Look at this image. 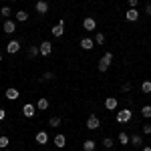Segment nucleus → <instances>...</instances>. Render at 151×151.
Instances as JSON below:
<instances>
[{"label": "nucleus", "mask_w": 151, "mask_h": 151, "mask_svg": "<svg viewBox=\"0 0 151 151\" xmlns=\"http://www.w3.org/2000/svg\"><path fill=\"white\" fill-rule=\"evenodd\" d=\"M95 42H105V35L103 32H97V35H95Z\"/></svg>", "instance_id": "7c9ffc66"}, {"label": "nucleus", "mask_w": 151, "mask_h": 151, "mask_svg": "<svg viewBox=\"0 0 151 151\" xmlns=\"http://www.w3.org/2000/svg\"><path fill=\"white\" fill-rule=\"evenodd\" d=\"M81 48L83 50H91V48L95 47V38H81Z\"/></svg>", "instance_id": "9d476101"}, {"label": "nucleus", "mask_w": 151, "mask_h": 151, "mask_svg": "<svg viewBox=\"0 0 151 151\" xmlns=\"http://www.w3.org/2000/svg\"><path fill=\"white\" fill-rule=\"evenodd\" d=\"M36 109H38V111H47V109H48V101H47V99H38Z\"/></svg>", "instance_id": "aec40b11"}, {"label": "nucleus", "mask_w": 151, "mask_h": 151, "mask_svg": "<svg viewBox=\"0 0 151 151\" xmlns=\"http://www.w3.org/2000/svg\"><path fill=\"white\" fill-rule=\"evenodd\" d=\"M99 70H101V73H107V70H109V65L103 63V60H99Z\"/></svg>", "instance_id": "c85d7f7f"}, {"label": "nucleus", "mask_w": 151, "mask_h": 151, "mask_svg": "<svg viewBox=\"0 0 151 151\" xmlns=\"http://www.w3.org/2000/svg\"><path fill=\"white\" fill-rule=\"evenodd\" d=\"M99 125H101L99 117H97V115H89V119H87V129L95 131V129H99Z\"/></svg>", "instance_id": "7ed1b4c3"}, {"label": "nucleus", "mask_w": 151, "mask_h": 151, "mask_svg": "<svg viewBox=\"0 0 151 151\" xmlns=\"http://www.w3.org/2000/svg\"><path fill=\"white\" fill-rule=\"evenodd\" d=\"M38 48H40V55H42V57H48V55L52 52V45H50L48 40H42Z\"/></svg>", "instance_id": "423d86ee"}, {"label": "nucleus", "mask_w": 151, "mask_h": 151, "mask_svg": "<svg viewBox=\"0 0 151 151\" xmlns=\"http://www.w3.org/2000/svg\"><path fill=\"white\" fill-rule=\"evenodd\" d=\"M12 2H14V0H12Z\"/></svg>", "instance_id": "a19ab883"}, {"label": "nucleus", "mask_w": 151, "mask_h": 151, "mask_svg": "<svg viewBox=\"0 0 151 151\" xmlns=\"http://www.w3.org/2000/svg\"><path fill=\"white\" fill-rule=\"evenodd\" d=\"M35 113H36V107H35V105L26 103V105L22 107V115H24V117H28V119H30V117H35Z\"/></svg>", "instance_id": "6e6552de"}, {"label": "nucleus", "mask_w": 151, "mask_h": 151, "mask_svg": "<svg viewBox=\"0 0 151 151\" xmlns=\"http://www.w3.org/2000/svg\"><path fill=\"white\" fill-rule=\"evenodd\" d=\"M50 32H52V36H57V38H58V36H63V32H65V20L60 18L57 26H52V28H50Z\"/></svg>", "instance_id": "39448f33"}, {"label": "nucleus", "mask_w": 151, "mask_h": 151, "mask_svg": "<svg viewBox=\"0 0 151 151\" xmlns=\"http://www.w3.org/2000/svg\"><path fill=\"white\" fill-rule=\"evenodd\" d=\"M18 91L14 89V87H10V89H6V99H10V101H14V99H18Z\"/></svg>", "instance_id": "dca6fc26"}, {"label": "nucleus", "mask_w": 151, "mask_h": 151, "mask_svg": "<svg viewBox=\"0 0 151 151\" xmlns=\"http://www.w3.org/2000/svg\"><path fill=\"white\" fill-rule=\"evenodd\" d=\"M4 117H6V111H4V109H0V121H2Z\"/></svg>", "instance_id": "f704fd0d"}, {"label": "nucleus", "mask_w": 151, "mask_h": 151, "mask_svg": "<svg viewBox=\"0 0 151 151\" xmlns=\"http://www.w3.org/2000/svg\"><path fill=\"white\" fill-rule=\"evenodd\" d=\"M113 143H115V141L111 139V137H105V139H103V145L107 147V149H111V147H113Z\"/></svg>", "instance_id": "cd10ccee"}, {"label": "nucleus", "mask_w": 151, "mask_h": 151, "mask_svg": "<svg viewBox=\"0 0 151 151\" xmlns=\"http://www.w3.org/2000/svg\"><path fill=\"white\" fill-rule=\"evenodd\" d=\"M0 14H2V16H4V20H6V18H8V16L12 14L10 6H2V10H0Z\"/></svg>", "instance_id": "a878e982"}, {"label": "nucleus", "mask_w": 151, "mask_h": 151, "mask_svg": "<svg viewBox=\"0 0 151 151\" xmlns=\"http://www.w3.org/2000/svg\"><path fill=\"white\" fill-rule=\"evenodd\" d=\"M2 28H4V32H6V35H12V32L16 30V24L6 18V20H4V24H2Z\"/></svg>", "instance_id": "f8f14e48"}, {"label": "nucleus", "mask_w": 151, "mask_h": 151, "mask_svg": "<svg viewBox=\"0 0 151 151\" xmlns=\"http://www.w3.org/2000/svg\"><path fill=\"white\" fill-rule=\"evenodd\" d=\"M141 151H151V145H145V147H141Z\"/></svg>", "instance_id": "e433bc0d"}, {"label": "nucleus", "mask_w": 151, "mask_h": 151, "mask_svg": "<svg viewBox=\"0 0 151 151\" xmlns=\"http://www.w3.org/2000/svg\"><path fill=\"white\" fill-rule=\"evenodd\" d=\"M145 12H147V14L151 16V4H147V6H145Z\"/></svg>", "instance_id": "c9c22d12"}, {"label": "nucleus", "mask_w": 151, "mask_h": 151, "mask_svg": "<svg viewBox=\"0 0 151 151\" xmlns=\"http://www.w3.org/2000/svg\"><path fill=\"white\" fill-rule=\"evenodd\" d=\"M133 147H143V137L141 135H131V141H129Z\"/></svg>", "instance_id": "4468645a"}, {"label": "nucleus", "mask_w": 151, "mask_h": 151, "mask_svg": "<svg viewBox=\"0 0 151 151\" xmlns=\"http://www.w3.org/2000/svg\"><path fill=\"white\" fill-rule=\"evenodd\" d=\"M117 99L115 97H107V99H105V109H109V111H115L117 109Z\"/></svg>", "instance_id": "ddd939ff"}, {"label": "nucleus", "mask_w": 151, "mask_h": 151, "mask_svg": "<svg viewBox=\"0 0 151 151\" xmlns=\"http://www.w3.org/2000/svg\"><path fill=\"white\" fill-rule=\"evenodd\" d=\"M20 50V42L18 40H10V42H6V52L8 55H16Z\"/></svg>", "instance_id": "20e7f679"}, {"label": "nucleus", "mask_w": 151, "mask_h": 151, "mask_svg": "<svg viewBox=\"0 0 151 151\" xmlns=\"http://www.w3.org/2000/svg\"><path fill=\"white\" fill-rule=\"evenodd\" d=\"M38 52H40V48L36 47V45H32V47H28V57H30V58H32V57H36Z\"/></svg>", "instance_id": "5701e85b"}, {"label": "nucleus", "mask_w": 151, "mask_h": 151, "mask_svg": "<svg viewBox=\"0 0 151 151\" xmlns=\"http://www.w3.org/2000/svg\"><path fill=\"white\" fill-rule=\"evenodd\" d=\"M42 79H45V81H52V79H55V73H50V70H47V73L42 75Z\"/></svg>", "instance_id": "c756f323"}, {"label": "nucleus", "mask_w": 151, "mask_h": 151, "mask_svg": "<svg viewBox=\"0 0 151 151\" xmlns=\"http://www.w3.org/2000/svg\"><path fill=\"white\" fill-rule=\"evenodd\" d=\"M121 91H123V93H127V91H131V85H129V83H125V85L121 87Z\"/></svg>", "instance_id": "473e14b6"}, {"label": "nucleus", "mask_w": 151, "mask_h": 151, "mask_svg": "<svg viewBox=\"0 0 151 151\" xmlns=\"http://www.w3.org/2000/svg\"><path fill=\"white\" fill-rule=\"evenodd\" d=\"M0 63H2V55H0Z\"/></svg>", "instance_id": "4c0bfd02"}, {"label": "nucleus", "mask_w": 151, "mask_h": 151, "mask_svg": "<svg viewBox=\"0 0 151 151\" xmlns=\"http://www.w3.org/2000/svg\"><path fill=\"white\" fill-rule=\"evenodd\" d=\"M48 125L50 127H60V117H50L48 119Z\"/></svg>", "instance_id": "b1692460"}, {"label": "nucleus", "mask_w": 151, "mask_h": 151, "mask_svg": "<svg viewBox=\"0 0 151 151\" xmlns=\"http://www.w3.org/2000/svg\"><path fill=\"white\" fill-rule=\"evenodd\" d=\"M2 151H8V149H2Z\"/></svg>", "instance_id": "ea45409f"}, {"label": "nucleus", "mask_w": 151, "mask_h": 151, "mask_svg": "<svg viewBox=\"0 0 151 151\" xmlns=\"http://www.w3.org/2000/svg\"><path fill=\"white\" fill-rule=\"evenodd\" d=\"M65 143H67L65 135H55V145L57 147H65Z\"/></svg>", "instance_id": "6ab92c4d"}, {"label": "nucleus", "mask_w": 151, "mask_h": 151, "mask_svg": "<svg viewBox=\"0 0 151 151\" xmlns=\"http://www.w3.org/2000/svg\"><path fill=\"white\" fill-rule=\"evenodd\" d=\"M36 12H38V14H47L48 12V2L47 0H36Z\"/></svg>", "instance_id": "0eeeda50"}, {"label": "nucleus", "mask_w": 151, "mask_h": 151, "mask_svg": "<svg viewBox=\"0 0 151 151\" xmlns=\"http://www.w3.org/2000/svg\"><path fill=\"white\" fill-rule=\"evenodd\" d=\"M35 139H36L38 145H47V143H48V133H47V131H38Z\"/></svg>", "instance_id": "1a4fd4ad"}, {"label": "nucleus", "mask_w": 151, "mask_h": 151, "mask_svg": "<svg viewBox=\"0 0 151 151\" xmlns=\"http://www.w3.org/2000/svg\"><path fill=\"white\" fill-rule=\"evenodd\" d=\"M141 91H143L145 95H149L151 93V81H143L141 83Z\"/></svg>", "instance_id": "4be33fe9"}, {"label": "nucleus", "mask_w": 151, "mask_h": 151, "mask_svg": "<svg viewBox=\"0 0 151 151\" xmlns=\"http://www.w3.org/2000/svg\"><path fill=\"white\" fill-rule=\"evenodd\" d=\"M141 115L145 117V119H151V105H145V107H141Z\"/></svg>", "instance_id": "412c9836"}, {"label": "nucleus", "mask_w": 151, "mask_h": 151, "mask_svg": "<svg viewBox=\"0 0 151 151\" xmlns=\"http://www.w3.org/2000/svg\"><path fill=\"white\" fill-rule=\"evenodd\" d=\"M131 117H133L131 109H121V111L117 113V123H129Z\"/></svg>", "instance_id": "f257e3e1"}, {"label": "nucleus", "mask_w": 151, "mask_h": 151, "mask_svg": "<svg viewBox=\"0 0 151 151\" xmlns=\"http://www.w3.org/2000/svg\"><path fill=\"white\" fill-rule=\"evenodd\" d=\"M8 143H10V139L6 135H2L0 137V149H8Z\"/></svg>", "instance_id": "393cba45"}, {"label": "nucleus", "mask_w": 151, "mask_h": 151, "mask_svg": "<svg viewBox=\"0 0 151 151\" xmlns=\"http://www.w3.org/2000/svg\"><path fill=\"white\" fill-rule=\"evenodd\" d=\"M127 2H129L131 8H137V2H139V0H127Z\"/></svg>", "instance_id": "72a5a7b5"}, {"label": "nucleus", "mask_w": 151, "mask_h": 151, "mask_svg": "<svg viewBox=\"0 0 151 151\" xmlns=\"http://www.w3.org/2000/svg\"><path fill=\"white\" fill-rule=\"evenodd\" d=\"M125 18H127L129 22H135V20H139V12H137V8H129L127 14H125Z\"/></svg>", "instance_id": "9b49d317"}, {"label": "nucleus", "mask_w": 151, "mask_h": 151, "mask_svg": "<svg viewBox=\"0 0 151 151\" xmlns=\"http://www.w3.org/2000/svg\"><path fill=\"white\" fill-rule=\"evenodd\" d=\"M143 135H151V125H143Z\"/></svg>", "instance_id": "2f4dec72"}, {"label": "nucleus", "mask_w": 151, "mask_h": 151, "mask_svg": "<svg viewBox=\"0 0 151 151\" xmlns=\"http://www.w3.org/2000/svg\"><path fill=\"white\" fill-rule=\"evenodd\" d=\"M101 60H103V63H107V65H111V63H113V52H105Z\"/></svg>", "instance_id": "bb28decb"}, {"label": "nucleus", "mask_w": 151, "mask_h": 151, "mask_svg": "<svg viewBox=\"0 0 151 151\" xmlns=\"http://www.w3.org/2000/svg\"><path fill=\"white\" fill-rule=\"evenodd\" d=\"M83 28L89 30V32H91V30H97V20H95L93 16H87V18L83 20Z\"/></svg>", "instance_id": "f03ea898"}, {"label": "nucleus", "mask_w": 151, "mask_h": 151, "mask_svg": "<svg viewBox=\"0 0 151 151\" xmlns=\"http://www.w3.org/2000/svg\"><path fill=\"white\" fill-rule=\"evenodd\" d=\"M83 149H85V151H95V149H97V143H95L93 139H87L85 143H83Z\"/></svg>", "instance_id": "2eb2a0df"}, {"label": "nucleus", "mask_w": 151, "mask_h": 151, "mask_svg": "<svg viewBox=\"0 0 151 151\" xmlns=\"http://www.w3.org/2000/svg\"><path fill=\"white\" fill-rule=\"evenodd\" d=\"M129 141H131V137H129L125 131H121V133H119V143H121V145H127Z\"/></svg>", "instance_id": "a211bd4d"}, {"label": "nucleus", "mask_w": 151, "mask_h": 151, "mask_svg": "<svg viewBox=\"0 0 151 151\" xmlns=\"http://www.w3.org/2000/svg\"><path fill=\"white\" fill-rule=\"evenodd\" d=\"M47 2H52V0H47Z\"/></svg>", "instance_id": "58836bf2"}, {"label": "nucleus", "mask_w": 151, "mask_h": 151, "mask_svg": "<svg viewBox=\"0 0 151 151\" xmlns=\"http://www.w3.org/2000/svg\"><path fill=\"white\" fill-rule=\"evenodd\" d=\"M16 20H18V22H26V20H28V12L26 10H18L16 12Z\"/></svg>", "instance_id": "f3484780"}]
</instances>
